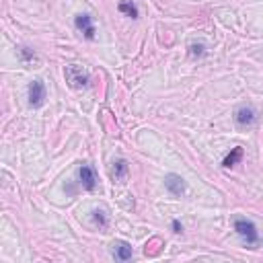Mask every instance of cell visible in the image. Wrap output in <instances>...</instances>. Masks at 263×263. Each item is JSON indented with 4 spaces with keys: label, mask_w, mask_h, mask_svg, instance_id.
Listing matches in <instances>:
<instances>
[{
    "label": "cell",
    "mask_w": 263,
    "mask_h": 263,
    "mask_svg": "<svg viewBox=\"0 0 263 263\" xmlns=\"http://www.w3.org/2000/svg\"><path fill=\"white\" fill-rule=\"evenodd\" d=\"M64 76H66V82H68V85H70L72 89H87V87H89V80H91L89 72H87L82 66H78V64L66 66Z\"/></svg>",
    "instance_id": "1"
},
{
    "label": "cell",
    "mask_w": 263,
    "mask_h": 263,
    "mask_svg": "<svg viewBox=\"0 0 263 263\" xmlns=\"http://www.w3.org/2000/svg\"><path fill=\"white\" fill-rule=\"evenodd\" d=\"M234 230H237L239 237L247 243V245H257L259 243V234H257V226L247 218H237L234 220Z\"/></svg>",
    "instance_id": "2"
},
{
    "label": "cell",
    "mask_w": 263,
    "mask_h": 263,
    "mask_svg": "<svg viewBox=\"0 0 263 263\" xmlns=\"http://www.w3.org/2000/svg\"><path fill=\"white\" fill-rule=\"evenodd\" d=\"M44 101H46V85L41 80H33L29 85V105L41 107Z\"/></svg>",
    "instance_id": "3"
},
{
    "label": "cell",
    "mask_w": 263,
    "mask_h": 263,
    "mask_svg": "<svg viewBox=\"0 0 263 263\" xmlns=\"http://www.w3.org/2000/svg\"><path fill=\"white\" fill-rule=\"evenodd\" d=\"M78 179H80V185L87 191L97 189V173H95L93 167H89V164H82V167L78 169Z\"/></svg>",
    "instance_id": "4"
},
{
    "label": "cell",
    "mask_w": 263,
    "mask_h": 263,
    "mask_svg": "<svg viewBox=\"0 0 263 263\" xmlns=\"http://www.w3.org/2000/svg\"><path fill=\"white\" fill-rule=\"evenodd\" d=\"M255 119H257V111H255L253 107H247V105H245V107H239L237 113H234V121H237L241 128L253 126Z\"/></svg>",
    "instance_id": "5"
},
{
    "label": "cell",
    "mask_w": 263,
    "mask_h": 263,
    "mask_svg": "<svg viewBox=\"0 0 263 263\" xmlns=\"http://www.w3.org/2000/svg\"><path fill=\"white\" fill-rule=\"evenodd\" d=\"M164 187L169 189V193H173V196H183L185 193V189H187V185H185V181L179 175H175V173H171V175H167L164 177Z\"/></svg>",
    "instance_id": "6"
},
{
    "label": "cell",
    "mask_w": 263,
    "mask_h": 263,
    "mask_svg": "<svg viewBox=\"0 0 263 263\" xmlns=\"http://www.w3.org/2000/svg\"><path fill=\"white\" fill-rule=\"evenodd\" d=\"M76 29L85 33L87 39H95V25H93V17L91 15H76L74 19Z\"/></svg>",
    "instance_id": "7"
},
{
    "label": "cell",
    "mask_w": 263,
    "mask_h": 263,
    "mask_svg": "<svg viewBox=\"0 0 263 263\" xmlns=\"http://www.w3.org/2000/svg\"><path fill=\"white\" fill-rule=\"evenodd\" d=\"M111 247H113V249H111V253H113V257H115L117 261H130L132 255H134L132 245L126 243V241H115Z\"/></svg>",
    "instance_id": "8"
},
{
    "label": "cell",
    "mask_w": 263,
    "mask_h": 263,
    "mask_svg": "<svg viewBox=\"0 0 263 263\" xmlns=\"http://www.w3.org/2000/svg\"><path fill=\"white\" fill-rule=\"evenodd\" d=\"M128 173H130L128 160H123V158L115 160V162H113V167H111V171H109V175H111V179H113V181H117V183H123V181H126Z\"/></svg>",
    "instance_id": "9"
},
{
    "label": "cell",
    "mask_w": 263,
    "mask_h": 263,
    "mask_svg": "<svg viewBox=\"0 0 263 263\" xmlns=\"http://www.w3.org/2000/svg\"><path fill=\"white\" fill-rule=\"evenodd\" d=\"M93 222H95V226H99L101 230H105L109 226V216H107V212L101 210V208H95V210H93Z\"/></svg>",
    "instance_id": "10"
},
{
    "label": "cell",
    "mask_w": 263,
    "mask_h": 263,
    "mask_svg": "<svg viewBox=\"0 0 263 263\" xmlns=\"http://www.w3.org/2000/svg\"><path fill=\"white\" fill-rule=\"evenodd\" d=\"M241 158H243V148L237 146V148H232L228 155H226V158L222 160V167H226V169H228V167H234V164H237Z\"/></svg>",
    "instance_id": "11"
},
{
    "label": "cell",
    "mask_w": 263,
    "mask_h": 263,
    "mask_svg": "<svg viewBox=\"0 0 263 263\" xmlns=\"http://www.w3.org/2000/svg\"><path fill=\"white\" fill-rule=\"evenodd\" d=\"M117 8H119V12H123V15H128L132 19H138V8H136L134 2H130V0H121Z\"/></svg>",
    "instance_id": "12"
},
{
    "label": "cell",
    "mask_w": 263,
    "mask_h": 263,
    "mask_svg": "<svg viewBox=\"0 0 263 263\" xmlns=\"http://www.w3.org/2000/svg\"><path fill=\"white\" fill-rule=\"evenodd\" d=\"M189 53H191V58H204L206 56V46L202 44H191L189 46Z\"/></svg>",
    "instance_id": "13"
},
{
    "label": "cell",
    "mask_w": 263,
    "mask_h": 263,
    "mask_svg": "<svg viewBox=\"0 0 263 263\" xmlns=\"http://www.w3.org/2000/svg\"><path fill=\"white\" fill-rule=\"evenodd\" d=\"M21 53H23V58H25V60H29V62L37 60V58H35V53H31V52L27 50V48H23V50H21Z\"/></svg>",
    "instance_id": "14"
},
{
    "label": "cell",
    "mask_w": 263,
    "mask_h": 263,
    "mask_svg": "<svg viewBox=\"0 0 263 263\" xmlns=\"http://www.w3.org/2000/svg\"><path fill=\"white\" fill-rule=\"evenodd\" d=\"M171 226H173V232H183V226H181V222H179V220H173V222H171Z\"/></svg>",
    "instance_id": "15"
}]
</instances>
